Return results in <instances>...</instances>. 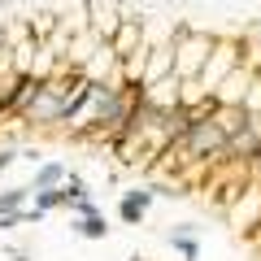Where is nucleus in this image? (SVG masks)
<instances>
[{
	"label": "nucleus",
	"mask_w": 261,
	"mask_h": 261,
	"mask_svg": "<svg viewBox=\"0 0 261 261\" xmlns=\"http://www.w3.org/2000/svg\"><path fill=\"white\" fill-rule=\"evenodd\" d=\"M27 196H31V187H9V192H0V214H18V209H27Z\"/></svg>",
	"instance_id": "14"
},
{
	"label": "nucleus",
	"mask_w": 261,
	"mask_h": 261,
	"mask_svg": "<svg viewBox=\"0 0 261 261\" xmlns=\"http://www.w3.org/2000/svg\"><path fill=\"white\" fill-rule=\"evenodd\" d=\"M83 83H92V87H113V83H122V61H118V53H113L109 44H100L92 53V61L83 65Z\"/></svg>",
	"instance_id": "5"
},
{
	"label": "nucleus",
	"mask_w": 261,
	"mask_h": 261,
	"mask_svg": "<svg viewBox=\"0 0 261 261\" xmlns=\"http://www.w3.org/2000/svg\"><path fill=\"white\" fill-rule=\"evenodd\" d=\"M70 205V196L61 192V187H48V192H35V209L39 214H53V209H65Z\"/></svg>",
	"instance_id": "13"
},
{
	"label": "nucleus",
	"mask_w": 261,
	"mask_h": 261,
	"mask_svg": "<svg viewBox=\"0 0 261 261\" xmlns=\"http://www.w3.org/2000/svg\"><path fill=\"white\" fill-rule=\"evenodd\" d=\"M13 261H31V257H27V252H22V248H18V252H13Z\"/></svg>",
	"instance_id": "17"
},
{
	"label": "nucleus",
	"mask_w": 261,
	"mask_h": 261,
	"mask_svg": "<svg viewBox=\"0 0 261 261\" xmlns=\"http://www.w3.org/2000/svg\"><path fill=\"white\" fill-rule=\"evenodd\" d=\"M92 96H96V87L79 79V83H74V92L65 96V105H61V122H70V126H74V122L83 118V109H92Z\"/></svg>",
	"instance_id": "9"
},
{
	"label": "nucleus",
	"mask_w": 261,
	"mask_h": 261,
	"mask_svg": "<svg viewBox=\"0 0 261 261\" xmlns=\"http://www.w3.org/2000/svg\"><path fill=\"white\" fill-rule=\"evenodd\" d=\"M148 44V39H144ZM174 74V57H170V44H148V53H144V74H140V87H152L161 83V79Z\"/></svg>",
	"instance_id": "6"
},
{
	"label": "nucleus",
	"mask_w": 261,
	"mask_h": 261,
	"mask_svg": "<svg viewBox=\"0 0 261 261\" xmlns=\"http://www.w3.org/2000/svg\"><path fill=\"white\" fill-rule=\"evenodd\" d=\"M140 100H144V105H152L157 113L178 109V74L161 79V83H152V87H140Z\"/></svg>",
	"instance_id": "8"
},
{
	"label": "nucleus",
	"mask_w": 261,
	"mask_h": 261,
	"mask_svg": "<svg viewBox=\"0 0 261 261\" xmlns=\"http://www.w3.org/2000/svg\"><path fill=\"white\" fill-rule=\"evenodd\" d=\"M196 231H200V226H192V222H178V226H170V244H174V252H178L183 261H196V257H200Z\"/></svg>",
	"instance_id": "10"
},
{
	"label": "nucleus",
	"mask_w": 261,
	"mask_h": 261,
	"mask_svg": "<svg viewBox=\"0 0 261 261\" xmlns=\"http://www.w3.org/2000/svg\"><path fill=\"white\" fill-rule=\"evenodd\" d=\"M252 74H257V70H252L248 61H240L231 70V74L222 79V83L214 87V96H209V100L218 105V109H244V96H248V83H252Z\"/></svg>",
	"instance_id": "4"
},
{
	"label": "nucleus",
	"mask_w": 261,
	"mask_h": 261,
	"mask_svg": "<svg viewBox=\"0 0 261 261\" xmlns=\"http://www.w3.org/2000/svg\"><path fill=\"white\" fill-rule=\"evenodd\" d=\"M61 183H65V166H61V161H44V166L35 170L31 192H48V187H61Z\"/></svg>",
	"instance_id": "11"
},
{
	"label": "nucleus",
	"mask_w": 261,
	"mask_h": 261,
	"mask_svg": "<svg viewBox=\"0 0 261 261\" xmlns=\"http://www.w3.org/2000/svg\"><path fill=\"white\" fill-rule=\"evenodd\" d=\"M244 57H240V39H214V53L205 57V65H200V74H196V83L205 87L209 96H214V87L222 83L226 74H231L235 65H240Z\"/></svg>",
	"instance_id": "3"
},
{
	"label": "nucleus",
	"mask_w": 261,
	"mask_h": 261,
	"mask_svg": "<svg viewBox=\"0 0 261 261\" xmlns=\"http://www.w3.org/2000/svg\"><path fill=\"white\" fill-rule=\"evenodd\" d=\"M135 87H126V83H113V87H96V96H92V135L96 140H105L109 144V135L122 126V118H126V109H130V100H135Z\"/></svg>",
	"instance_id": "2"
},
{
	"label": "nucleus",
	"mask_w": 261,
	"mask_h": 261,
	"mask_svg": "<svg viewBox=\"0 0 261 261\" xmlns=\"http://www.w3.org/2000/svg\"><path fill=\"white\" fill-rule=\"evenodd\" d=\"M214 39H218V35H209V31H192L187 22L170 27V57H174V74H178V79H196V74H200L205 57L214 53Z\"/></svg>",
	"instance_id": "1"
},
{
	"label": "nucleus",
	"mask_w": 261,
	"mask_h": 261,
	"mask_svg": "<svg viewBox=\"0 0 261 261\" xmlns=\"http://www.w3.org/2000/svg\"><path fill=\"white\" fill-rule=\"evenodd\" d=\"M148 205H152V187H130V192H122V200H118V218L126 226H140L144 214H148Z\"/></svg>",
	"instance_id": "7"
},
{
	"label": "nucleus",
	"mask_w": 261,
	"mask_h": 261,
	"mask_svg": "<svg viewBox=\"0 0 261 261\" xmlns=\"http://www.w3.org/2000/svg\"><path fill=\"white\" fill-rule=\"evenodd\" d=\"M74 226L79 235H83V240H105V235H109V222H105V214H87V218H74Z\"/></svg>",
	"instance_id": "12"
},
{
	"label": "nucleus",
	"mask_w": 261,
	"mask_h": 261,
	"mask_svg": "<svg viewBox=\"0 0 261 261\" xmlns=\"http://www.w3.org/2000/svg\"><path fill=\"white\" fill-rule=\"evenodd\" d=\"M18 161V148H0V170H9Z\"/></svg>",
	"instance_id": "16"
},
{
	"label": "nucleus",
	"mask_w": 261,
	"mask_h": 261,
	"mask_svg": "<svg viewBox=\"0 0 261 261\" xmlns=\"http://www.w3.org/2000/svg\"><path fill=\"white\" fill-rule=\"evenodd\" d=\"M61 192L70 196V205H74V200H83V196H87V178H83V174H74V170H65V183H61ZM70 205H65V209H70Z\"/></svg>",
	"instance_id": "15"
},
{
	"label": "nucleus",
	"mask_w": 261,
	"mask_h": 261,
	"mask_svg": "<svg viewBox=\"0 0 261 261\" xmlns=\"http://www.w3.org/2000/svg\"><path fill=\"white\" fill-rule=\"evenodd\" d=\"M126 261H144V257H126Z\"/></svg>",
	"instance_id": "18"
}]
</instances>
